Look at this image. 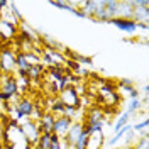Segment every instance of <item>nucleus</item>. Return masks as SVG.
I'll return each instance as SVG.
<instances>
[{
	"mask_svg": "<svg viewBox=\"0 0 149 149\" xmlns=\"http://www.w3.org/2000/svg\"><path fill=\"white\" fill-rule=\"evenodd\" d=\"M15 53H17L15 42L0 46V73L15 74V70H17L15 68Z\"/></svg>",
	"mask_w": 149,
	"mask_h": 149,
	"instance_id": "nucleus-1",
	"label": "nucleus"
},
{
	"mask_svg": "<svg viewBox=\"0 0 149 149\" xmlns=\"http://www.w3.org/2000/svg\"><path fill=\"white\" fill-rule=\"evenodd\" d=\"M14 97H19L15 74L0 73V102H10Z\"/></svg>",
	"mask_w": 149,
	"mask_h": 149,
	"instance_id": "nucleus-2",
	"label": "nucleus"
},
{
	"mask_svg": "<svg viewBox=\"0 0 149 149\" xmlns=\"http://www.w3.org/2000/svg\"><path fill=\"white\" fill-rule=\"evenodd\" d=\"M19 125H20V130H22V136H24L26 142H27L29 146H36L37 139L41 136V130H39L37 122L34 119H22V120L19 122Z\"/></svg>",
	"mask_w": 149,
	"mask_h": 149,
	"instance_id": "nucleus-3",
	"label": "nucleus"
},
{
	"mask_svg": "<svg viewBox=\"0 0 149 149\" xmlns=\"http://www.w3.org/2000/svg\"><path fill=\"white\" fill-rule=\"evenodd\" d=\"M17 34H19V26H14L9 20L0 17V46L14 42Z\"/></svg>",
	"mask_w": 149,
	"mask_h": 149,
	"instance_id": "nucleus-4",
	"label": "nucleus"
},
{
	"mask_svg": "<svg viewBox=\"0 0 149 149\" xmlns=\"http://www.w3.org/2000/svg\"><path fill=\"white\" fill-rule=\"evenodd\" d=\"M58 100L63 103L65 107H70V109H74L78 110L80 109V97L74 90V86H66L61 92L58 93Z\"/></svg>",
	"mask_w": 149,
	"mask_h": 149,
	"instance_id": "nucleus-5",
	"label": "nucleus"
},
{
	"mask_svg": "<svg viewBox=\"0 0 149 149\" xmlns=\"http://www.w3.org/2000/svg\"><path fill=\"white\" fill-rule=\"evenodd\" d=\"M41 63L42 65H47V66H65L66 58L63 56L61 51H56V49H42Z\"/></svg>",
	"mask_w": 149,
	"mask_h": 149,
	"instance_id": "nucleus-6",
	"label": "nucleus"
},
{
	"mask_svg": "<svg viewBox=\"0 0 149 149\" xmlns=\"http://www.w3.org/2000/svg\"><path fill=\"white\" fill-rule=\"evenodd\" d=\"M54 115L53 113H49V112H42L41 115H39V119H37V125H39V130H41V134H53V129H54Z\"/></svg>",
	"mask_w": 149,
	"mask_h": 149,
	"instance_id": "nucleus-7",
	"label": "nucleus"
},
{
	"mask_svg": "<svg viewBox=\"0 0 149 149\" xmlns=\"http://www.w3.org/2000/svg\"><path fill=\"white\" fill-rule=\"evenodd\" d=\"M81 132H83V125H81V122L80 120H73V124L70 125V129H68V132H66L63 142H65L66 146H74V142H76L78 137L81 136Z\"/></svg>",
	"mask_w": 149,
	"mask_h": 149,
	"instance_id": "nucleus-8",
	"label": "nucleus"
},
{
	"mask_svg": "<svg viewBox=\"0 0 149 149\" xmlns=\"http://www.w3.org/2000/svg\"><path fill=\"white\" fill-rule=\"evenodd\" d=\"M109 24L112 26H115L117 29H120L124 32H127V34H134L136 31H137V24L132 20V19H120V17H113L109 20Z\"/></svg>",
	"mask_w": 149,
	"mask_h": 149,
	"instance_id": "nucleus-9",
	"label": "nucleus"
},
{
	"mask_svg": "<svg viewBox=\"0 0 149 149\" xmlns=\"http://www.w3.org/2000/svg\"><path fill=\"white\" fill-rule=\"evenodd\" d=\"M103 144H105V134H103V130L92 132V134L86 136L85 149H103Z\"/></svg>",
	"mask_w": 149,
	"mask_h": 149,
	"instance_id": "nucleus-10",
	"label": "nucleus"
},
{
	"mask_svg": "<svg viewBox=\"0 0 149 149\" xmlns=\"http://www.w3.org/2000/svg\"><path fill=\"white\" fill-rule=\"evenodd\" d=\"M71 124H73V119H68V117H56L53 134H56L59 139H65L66 132H68V129H70Z\"/></svg>",
	"mask_w": 149,
	"mask_h": 149,
	"instance_id": "nucleus-11",
	"label": "nucleus"
},
{
	"mask_svg": "<svg viewBox=\"0 0 149 149\" xmlns=\"http://www.w3.org/2000/svg\"><path fill=\"white\" fill-rule=\"evenodd\" d=\"M132 14H134L132 0H120V2H117V17L132 19Z\"/></svg>",
	"mask_w": 149,
	"mask_h": 149,
	"instance_id": "nucleus-12",
	"label": "nucleus"
},
{
	"mask_svg": "<svg viewBox=\"0 0 149 149\" xmlns=\"http://www.w3.org/2000/svg\"><path fill=\"white\" fill-rule=\"evenodd\" d=\"M117 93L120 95V98L122 97H129L130 100L132 98H137L139 97V90L136 88V85H119L117 83Z\"/></svg>",
	"mask_w": 149,
	"mask_h": 149,
	"instance_id": "nucleus-13",
	"label": "nucleus"
},
{
	"mask_svg": "<svg viewBox=\"0 0 149 149\" xmlns=\"http://www.w3.org/2000/svg\"><path fill=\"white\" fill-rule=\"evenodd\" d=\"M130 120V115L127 113V112H120L119 113V117L115 119V122H112V129H113V132H117V130L120 129V127H124V125H127Z\"/></svg>",
	"mask_w": 149,
	"mask_h": 149,
	"instance_id": "nucleus-14",
	"label": "nucleus"
},
{
	"mask_svg": "<svg viewBox=\"0 0 149 149\" xmlns=\"http://www.w3.org/2000/svg\"><path fill=\"white\" fill-rule=\"evenodd\" d=\"M141 109H142V102H141V98L137 97V98H132V100L127 103V109H125V112H127L130 117H132V115H134V113H137Z\"/></svg>",
	"mask_w": 149,
	"mask_h": 149,
	"instance_id": "nucleus-15",
	"label": "nucleus"
},
{
	"mask_svg": "<svg viewBox=\"0 0 149 149\" xmlns=\"http://www.w3.org/2000/svg\"><path fill=\"white\" fill-rule=\"evenodd\" d=\"M51 144H53L51 134H41L39 139H37V142H36V146L39 149H51Z\"/></svg>",
	"mask_w": 149,
	"mask_h": 149,
	"instance_id": "nucleus-16",
	"label": "nucleus"
},
{
	"mask_svg": "<svg viewBox=\"0 0 149 149\" xmlns=\"http://www.w3.org/2000/svg\"><path fill=\"white\" fill-rule=\"evenodd\" d=\"M49 5H53V7H56V9L68 10V12H71V9H76L74 2H49Z\"/></svg>",
	"mask_w": 149,
	"mask_h": 149,
	"instance_id": "nucleus-17",
	"label": "nucleus"
},
{
	"mask_svg": "<svg viewBox=\"0 0 149 149\" xmlns=\"http://www.w3.org/2000/svg\"><path fill=\"white\" fill-rule=\"evenodd\" d=\"M148 136H142V137H137V141L130 146V149H148Z\"/></svg>",
	"mask_w": 149,
	"mask_h": 149,
	"instance_id": "nucleus-18",
	"label": "nucleus"
},
{
	"mask_svg": "<svg viewBox=\"0 0 149 149\" xmlns=\"http://www.w3.org/2000/svg\"><path fill=\"white\" fill-rule=\"evenodd\" d=\"M71 14L76 15V17H80V19H86L85 12H83V10H80V9H71Z\"/></svg>",
	"mask_w": 149,
	"mask_h": 149,
	"instance_id": "nucleus-19",
	"label": "nucleus"
},
{
	"mask_svg": "<svg viewBox=\"0 0 149 149\" xmlns=\"http://www.w3.org/2000/svg\"><path fill=\"white\" fill-rule=\"evenodd\" d=\"M117 83L119 85H136L134 80H130V78H120V80H117Z\"/></svg>",
	"mask_w": 149,
	"mask_h": 149,
	"instance_id": "nucleus-20",
	"label": "nucleus"
},
{
	"mask_svg": "<svg viewBox=\"0 0 149 149\" xmlns=\"http://www.w3.org/2000/svg\"><path fill=\"white\" fill-rule=\"evenodd\" d=\"M148 93H149L148 85H142V98H146V97H148Z\"/></svg>",
	"mask_w": 149,
	"mask_h": 149,
	"instance_id": "nucleus-21",
	"label": "nucleus"
},
{
	"mask_svg": "<svg viewBox=\"0 0 149 149\" xmlns=\"http://www.w3.org/2000/svg\"><path fill=\"white\" fill-rule=\"evenodd\" d=\"M137 29H142V31H148V22H139V24H137Z\"/></svg>",
	"mask_w": 149,
	"mask_h": 149,
	"instance_id": "nucleus-22",
	"label": "nucleus"
}]
</instances>
